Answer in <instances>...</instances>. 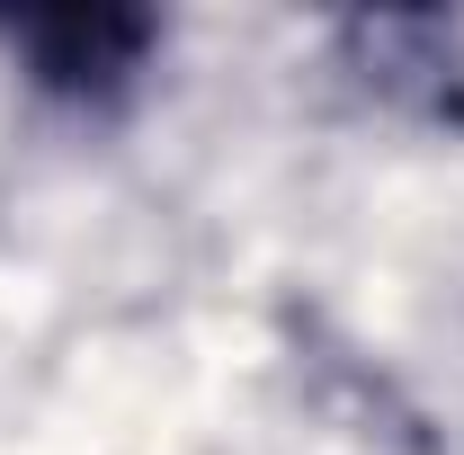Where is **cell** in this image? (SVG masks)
Instances as JSON below:
<instances>
[{"label":"cell","instance_id":"cell-1","mask_svg":"<svg viewBox=\"0 0 464 455\" xmlns=\"http://www.w3.org/2000/svg\"><path fill=\"white\" fill-rule=\"evenodd\" d=\"M0 36H9V54L36 63L45 90L99 99V90H116V81L143 63L152 18H134V9H36V18H9Z\"/></svg>","mask_w":464,"mask_h":455}]
</instances>
